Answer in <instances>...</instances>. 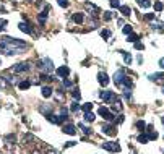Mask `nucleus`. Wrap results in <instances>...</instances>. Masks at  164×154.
Returning a JSON list of instances; mask_svg holds the SVG:
<instances>
[{
  "label": "nucleus",
  "mask_w": 164,
  "mask_h": 154,
  "mask_svg": "<svg viewBox=\"0 0 164 154\" xmlns=\"http://www.w3.org/2000/svg\"><path fill=\"white\" fill-rule=\"evenodd\" d=\"M26 49H28V44L20 41V39H15V37L5 36L3 39H0V52L3 55L21 54L23 50H26Z\"/></svg>",
  "instance_id": "obj_1"
},
{
  "label": "nucleus",
  "mask_w": 164,
  "mask_h": 154,
  "mask_svg": "<svg viewBox=\"0 0 164 154\" xmlns=\"http://www.w3.org/2000/svg\"><path fill=\"white\" fill-rule=\"evenodd\" d=\"M97 114H99L104 120H107V122H114V120H115L114 112L109 110L107 107H99V109H97Z\"/></svg>",
  "instance_id": "obj_2"
},
{
  "label": "nucleus",
  "mask_w": 164,
  "mask_h": 154,
  "mask_svg": "<svg viewBox=\"0 0 164 154\" xmlns=\"http://www.w3.org/2000/svg\"><path fill=\"white\" fill-rule=\"evenodd\" d=\"M127 78H128V76L125 75L124 70H117L115 75H114V83H115V86H117V88H120V86L125 83V80H127Z\"/></svg>",
  "instance_id": "obj_3"
},
{
  "label": "nucleus",
  "mask_w": 164,
  "mask_h": 154,
  "mask_svg": "<svg viewBox=\"0 0 164 154\" xmlns=\"http://www.w3.org/2000/svg\"><path fill=\"white\" fill-rule=\"evenodd\" d=\"M99 96H101V99L104 101L106 104H112V102L117 99V96H115L114 91H101Z\"/></svg>",
  "instance_id": "obj_4"
},
{
  "label": "nucleus",
  "mask_w": 164,
  "mask_h": 154,
  "mask_svg": "<svg viewBox=\"0 0 164 154\" xmlns=\"http://www.w3.org/2000/svg\"><path fill=\"white\" fill-rule=\"evenodd\" d=\"M12 70H13L15 73H25V72H29V70H31V63H29V62H21V63H16Z\"/></svg>",
  "instance_id": "obj_5"
},
{
  "label": "nucleus",
  "mask_w": 164,
  "mask_h": 154,
  "mask_svg": "<svg viewBox=\"0 0 164 154\" xmlns=\"http://www.w3.org/2000/svg\"><path fill=\"white\" fill-rule=\"evenodd\" d=\"M39 67L44 70L46 73H50V72H54V63H52V60L50 59H44V60H41L39 62Z\"/></svg>",
  "instance_id": "obj_6"
},
{
  "label": "nucleus",
  "mask_w": 164,
  "mask_h": 154,
  "mask_svg": "<svg viewBox=\"0 0 164 154\" xmlns=\"http://www.w3.org/2000/svg\"><path fill=\"white\" fill-rule=\"evenodd\" d=\"M102 148L106 151H111V152H119L120 151V144L117 141H109V143H102Z\"/></svg>",
  "instance_id": "obj_7"
},
{
  "label": "nucleus",
  "mask_w": 164,
  "mask_h": 154,
  "mask_svg": "<svg viewBox=\"0 0 164 154\" xmlns=\"http://www.w3.org/2000/svg\"><path fill=\"white\" fill-rule=\"evenodd\" d=\"M102 132H104L106 135H109V136H115V135H117V128L112 127V125L104 123V125H102Z\"/></svg>",
  "instance_id": "obj_8"
},
{
  "label": "nucleus",
  "mask_w": 164,
  "mask_h": 154,
  "mask_svg": "<svg viewBox=\"0 0 164 154\" xmlns=\"http://www.w3.org/2000/svg\"><path fill=\"white\" fill-rule=\"evenodd\" d=\"M57 75L60 78H68L70 76V68L67 67V65H62V67L57 68Z\"/></svg>",
  "instance_id": "obj_9"
},
{
  "label": "nucleus",
  "mask_w": 164,
  "mask_h": 154,
  "mask_svg": "<svg viewBox=\"0 0 164 154\" xmlns=\"http://www.w3.org/2000/svg\"><path fill=\"white\" fill-rule=\"evenodd\" d=\"M18 28H20L23 32H26V34H34V29H32V26H29L26 21H21L20 25H18Z\"/></svg>",
  "instance_id": "obj_10"
},
{
  "label": "nucleus",
  "mask_w": 164,
  "mask_h": 154,
  "mask_svg": "<svg viewBox=\"0 0 164 154\" xmlns=\"http://www.w3.org/2000/svg\"><path fill=\"white\" fill-rule=\"evenodd\" d=\"M97 81H99L101 86H107L109 85V76H107L104 72H99V75H97Z\"/></svg>",
  "instance_id": "obj_11"
},
{
  "label": "nucleus",
  "mask_w": 164,
  "mask_h": 154,
  "mask_svg": "<svg viewBox=\"0 0 164 154\" xmlns=\"http://www.w3.org/2000/svg\"><path fill=\"white\" fill-rule=\"evenodd\" d=\"M85 5H86V8H88V10H90L91 12V15L93 16H96V15H99V7H96V5H93V3H90V2H86L85 3Z\"/></svg>",
  "instance_id": "obj_12"
},
{
  "label": "nucleus",
  "mask_w": 164,
  "mask_h": 154,
  "mask_svg": "<svg viewBox=\"0 0 164 154\" xmlns=\"http://www.w3.org/2000/svg\"><path fill=\"white\" fill-rule=\"evenodd\" d=\"M63 133H67V135H75L77 133V128H75V125L72 123H67V125H63Z\"/></svg>",
  "instance_id": "obj_13"
},
{
  "label": "nucleus",
  "mask_w": 164,
  "mask_h": 154,
  "mask_svg": "<svg viewBox=\"0 0 164 154\" xmlns=\"http://www.w3.org/2000/svg\"><path fill=\"white\" fill-rule=\"evenodd\" d=\"M72 20H73L75 23H77V25H81L83 20H85V15H83V13H73Z\"/></svg>",
  "instance_id": "obj_14"
},
{
  "label": "nucleus",
  "mask_w": 164,
  "mask_h": 154,
  "mask_svg": "<svg viewBox=\"0 0 164 154\" xmlns=\"http://www.w3.org/2000/svg\"><path fill=\"white\" fill-rule=\"evenodd\" d=\"M47 120H49L50 123H57V125L62 123V119L57 117V115H54V114H49V115H47Z\"/></svg>",
  "instance_id": "obj_15"
},
{
  "label": "nucleus",
  "mask_w": 164,
  "mask_h": 154,
  "mask_svg": "<svg viewBox=\"0 0 164 154\" xmlns=\"http://www.w3.org/2000/svg\"><path fill=\"white\" fill-rule=\"evenodd\" d=\"M52 88H50V86H43V89H41V92H43V96L44 97H50V96H52Z\"/></svg>",
  "instance_id": "obj_16"
},
{
  "label": "nucleus",
  "mask_w": 164,
  "mask_h": 154,
  "mask_svg": "<svg viewBox=\"0 0 164 154\" xmlns=\"http://www.w3.org/2000/svg\"><path fill=\"white\" fill-rule=\"evenodd\" d=\"M149 80L151 81H158V80H164V72H161V73H153V75H149Z\"/></svg>",
  "instance_id": "obj_17"
},
{
  "label": "nucleus",
  "mask_w": 164,
  "mask_h": 154,
  "mask_svg": "<svg viewBox=\"0 0 164 154\" xmlns=\"http://www.w3.org/2000/svg\"><path fill=\"white\" fill-rule=\"evenodd\" d=\"M47 12H49V7L46 8V12H41V13H39V25H41V26H43L44 21L47 20Z\"/></svg>",
  "instance_id": "obj_18"
},
{
  "label": "nucleus",
  "mask_w": 164,
  "mask_h": 154,
  "mask_svg": "<svg viewBox=\"0 0 164 154\" xmlns=\"http://www.w3.org/2000/svg\"><path fill=\"white\" fill-rule=\"evenodd\" d=\"M112 109L117 110V112L122 110V102H120V99H115L114 102H112Z\"/></svg>",
  "instance_id": "obj_19"
},
{
  "label": "nucleus",
  "mask_w": 164,
  "mask_h": 154,
  "mask_svg": "<svg viewBox=\"0 0 164 154\" xmlns=\"http://www.w3.org/2000/svg\"><path fill=\"white\" fill-rule=\"evenodd\" d=\"M138 5L142 8H149L151 7V0H138Z\"/></svg>",
  "instance_id": "obj_20"
},
{
  "label": "nucleus",
  "mask_w": 164,
  "mask_h": 154,
  "mask_svg": "<svg viewBox=\"0 0 164 154\" xmlns=\"http://www.w3.org/2000/svg\"><path fill=\"white\" fill-rule=\"evenodd\" d=\"M60 119H62V122H67V120H68V110H67V107H62V114H60Z\"/></svg>",
  "instance_id": "obj_21"
},
{
  "label": "nucleus",
  "mask_w": 164,
  "mask_h": 154,
  "mask_svg": "<svg viewBox=\"0 0 164 154\" xmlns=\"http://www.w3.org/2000/svg\"><path fill=\"white\" fill-rule=\"evenodd\" d=\"M78 127H80V130H81V132L85 133V135H91V128H90V127H86V125H83V122L80 123Z\"/></svg>",
  "instance_id": "obj_22"
},
{
  "label": "nucleus",
  "mask_w": 164,
  "mask_h": 154,
  "mask_svg": "<svg viewBox=\"0 0 164 154\" xmlns=\"http://www.w3.org/2000/svg\"><path fill=\"white\" fill-rule=\"evenodd\" d=\"M120 12H122V15H124V16H130V7L120 5Z\"/></svg>",
  "instance_id": "obj_23"
},
{
  "label": "nucleus",
  "mask_w": 164,
  "mask_h": 154,
  "mask_svg": "<svg viewBox=\"0 0 164 154\" xmlns=\"http://www.w3.org/2000/svg\"><path fill=\"white\" fill-rule=\"evenodd\" d=\"M122 32H124V34H132V32H133V28L132 26H130V25H125L124 28H122Z\"/></svg>",
  "instance_id": "obj_24"
},
{
  "label": "nucleus",
  "mask_w": 164,
  "mask_h": 154,
  "mask_svg": "<svg viewBox=\"0 0 164 154\" xmlns=\"http://www.w3.org/2000/svg\"><path fill=\"white\" fill-rule=\"evenodd\" d=\"M122 54H124V59H125V65L132 63V55H130L128 52H125V50H122Z\"/></svg>",
  "instance_id": "obj_25"
},
{
  "label": "nucleus",
  "mask_w": 164,
  "mask_h": 154,
  "mask_svg": "<svg viewBox=\"0 0 164 154\" xmlns=\"http://www.w3.org/2000/svg\"><path fill=\"white\" fill-rule=\"evenodd\" d=\"M124 96L125 99H132V88H124Z\"/></svg>",
  "instance_id": "obj_26"
},
{
  "label": "nucleus",
  "mask_w": 164,
  "mask_h": 154,
  "mask_svg": "<svg viewBox=\"0 0 164 154\" xmlns=\"http://www.w3.org/2000/svg\"><path fill=\"white\" fill-rule=\"evenodd\" d=\"M72 96H73V99H80V97H81V94H80V89H78V88H73V89H72Z\"/></svg>",
  "instance_id": "obj_27"
},
{
  "label": "nucleus",
  "mask_w": 164,
  "mask_h": 154,
  "mask_svg": "<svg viewBox=\"0 0 164 154\" xmlns=\"http://www.w3.org/2000/svg\"><path fill=\"white\" fill-rule=\"evenodd\" d=\"M85 120L86 122H93L94 120V114L93 112H85Z\"/></svg>",
  "instance_id": "obj_28"
},
{
  "label": "nucleus",
  "mask_w": 164,
  "mask_h": 154,
  "mask_svg": "<svg viewBox=\"0 0 164 154\" xmlns=\"http://www.w3.org/2000/svg\"><path fill=\"white\" fill-rule=\"evenodd\" d=\"M29 86H31V81H21L20 85H18V88H20V89H28Z\"/></svg>",
  "instance_id": "obj_29"
},
{
  "label": "nucleus",
  "mask_w": 164,
  "mask_h": 154,
  "mask_svg": "<svg viewBox=\"0 0 164 154\" xmlns=\"http://www.w3.org/2000/svg\"><path fill=\"white\" fill-rule=\"evenodd\" d=\"M137 128L140 130V132H145V128H146V123H145L143 120H138V122H137Z\"/></svg>",
  "instance_id": "obj_30"
},
{
  "label": "nucleus",
  "mask_w": 164,
  "mask_h": 154,
  "mask_svg": "<svg viewBox=\"0 0 164 154\" xmlns=\"http://www.w3.org/2000/svg\"><path fill=\"white\" fill-rule=\"evenodd\" d=\"M81 109H83V112H91L93 104H91V102H86V104H83V105H81Z\"/></svg>",
  "instance_id": "obj_31"
},
{
  "label": "nucleus",
  "mask_w": 164,
  "mask_h": 154,
  "mask_svg": "<svg viewBox=\"0 0 164 154\" xmlns=\"http://www.w3.org/2000/svg\"><path fill=\"white\" fill-rule=\"evenodd\" d=\"M138 39H140V37H138L137 34H133V32H132V34H128V37H127V41H128V42H137Z\"/></svg>",
  "instance_id": "obj_32"
},
{
  "label": "nucleus",
  "mask_w": 164,
  "mask_h": 154,
  "mask_svg": "<svg viewBox=\"0 0 164 154\" xmlns=\"http://www.w3.org/2000/svg\"><path fill=\"white\" fill-rule=\"evenodd\" d=\"M102 18H104V21H111L112 18H114V13H112V12H106Z\"/></svg>",
  "instance_id": "obj_33"
},
{
  "label": "nucleus",
  "mask_w": 164,
  "mask_h": 154,
  "mask_svg": "<svg viewBox=\"0 0 164 154\" xmlns=\"http://www.w3.org/2000/svg\"><path fill=\"white\" fill-rule=\"evenodd\" d=\"M46 154H59V151L54 149L52 146H46Z\"/></svg>",
  "instance_id": "obj_34"
},
{
  "label": "nucleus",
  "mask_w": 164,
  "mask_h": 154,
  "mask_svg": "<svg viewBox=\"0 0 164 154\" xmlns=\"http://www.w3.org/2000/svg\"><path fill=\"white\" fill-rule=\"evenodd\" d=\"M140 143H148L149 141V138H148V135H140V136L137 138Z\"/></svg>",
  "instance_id": "obj_35"
},
{
  "label": "nucleus",
  "mask_w": 164,
  "mask_h": 154,
  "mask_svg": "<svg viewBox=\"0 0 164 154\" xmlns=\"http://www.w3.org/2000/svg\"><path fill=\"white\" fill-rule=\"evenodd\" d=\"M162 8H164L162 2H156V3H154V12H162Z\"/></svg>",
  "instance_id": "obj_36"
},
{
  "label": "nucleus",
  "mask_w": 164,
  "mask_h": 154,
  "mask_svg": "<svg viewBox=\"0 0 164 154\" xmlns=\"http://www.w3.org/2000/svg\"><path fill=\"white\" fill-rule=\"evenodd\" d=\"M57 3H59V5L62 7V8H67V7L70 5V3H68V0H57Z\"/></svg>",
  "instance_id": "obj_37"
},
{
  "label": "nucleus",
  "mask_w": 164,
  "mask_h": 154,
  "mask_svg": "<svg viewBox=\"0 0 164 154\" xmlns=\"http://www.w3.org/2000/svg\"><path fill=\"white\" fill-rule=\"evenodd\" d=\"M15 135H10V136H5V141L8 143V144H13V141H15Z\"/></svg>",
  "instance_id": "obj_38"
},
{
  "label": "nucleus",
  "mask_w": 164,
  "mask_h": 154,
  "mask_svg": "<svg viewBox=\"0 0 164 154\" xmlns=\"http://www.w3.org/2000/svg\"><path fill=\"white\" fill-rule=\"evenodd\" d=\"M101 36L104 37V39H107V37H111V31L109 29H102L101 31Z\"/></svg>",
  "instance_id": "obj_39"
},
{
  "label": "nucleus",
  "mask_w": 164,
  "mask_h": 154,
  "mask_svg": "<svg viewBox=\"0 0 164 154\" xmlns=\"http://www.w3.org/2000/svg\"><path fill=\"white\" fill-rule=\"evenodd\" d=\"M111 7L112 8H120V2L119 0H111Z\"/></svg>",
  "instance_id": "obj_40"
},
{
  "label": "nucleus",
  "mask_w": 164,
  "mask_h": 154,
  "mask_svg": "<svg viewBox=\"0 0 164 154\" xmlns=\"http://www.w3.org/2000/svg\"><path fill=\"white\" fill-rule=\"evenodd\" d=\"M63 86H65V88H72V86H73V83L70 81L68 78H63Z\"/></svg>",
  "instance_id": "obj_41"
},
{
  "label": "nucleus",
  "mask_w": 164,
  "mask_h": 154,
  "mask_svg": "<svg viewBox=\"0 0 164 154\" xmlns=\"http://www.w3.org/2000/svg\"><path fill=\"white\" fill-rule=\"evenodd\" d=\"M133 44H135V49H138V50H143L145 49V45L140 42V41H137V42H133Z\"/></svg>",
  "instance_id": "obj_42"
},
{
  "label": "nucleus",
  "mask_w": 164,
  "mask_h": 154,
  "mask_svg": "<svg viewBox=\"0 0 164 154\" xmlns=\"http://www.w3.org/2000/svg\"><path fill=\"white\" fill-rule=\"evenodd\" d=\"M145 20H146V21L154 20V13H146V15H145Z\"/></svg>",
  "instance_id": "obj_43"
},
{
  "label": "nucleus",
  "mask_w": 164,
  "mask_h": 154,
  "mask_svg": "<svg viewBox=\"0 0 164 154\" xmlns=\"http://www.w3.org/2000/svg\"><path fill=\"white\" fill-rule=\"evenodd\" d=\"M7 25H8V23H7V20H2V21H0V31H3V29H5V28H7Z\"/></svg>",
  "instance_id": "obj_44"
},
{
  "label": "nucleus",
  "mask_w": 164,
  "mask_h": 154,
  "mask_svg": "<svg viewBox=\"0 0 164 154\" xmlns=\"http://www.w3.org/2000/svg\"><path fill=\"white\" fill-rule=\"evenodd\" d=\"M72 110H73V112L80 110V105H78V102H73V104H72Z\"/></svg>",
  "instance_id": "obj_45"
},
{
  "label": "nucleus",
  "mask_w": 164,
  "mask_h": 154,
  "mask_svg": "<svg viewBox=\"0 0 164 154\" xmlns=\"http://www.w3.org/2000/svg\"><path fill=\"white\" fill-rule=\"evenodd\" d=\"M124 115H117V119H115V123H122V122H124Z\"/></svg>",
  "instance_id": "obj_46"
},
{
  "label": "nucleus",
  "mask_w": 164,
  "mask_h": 154,
  "mask_svg": "<svg viewBox=\"0 0 164 154\" xmlns=\"http://www.w3.org/2000/svg\"><path fill=\"white\" fill-rule=\"evenodd\" d=\"M159 68H162V70H164V57H162V59H159Z\"/></svg>",
  "instance_id": "obj_47"
},
{
  "label": "nucleus",
  "mask_w": 164,
  "mask_h": 154,
  "mask_svg": "<svg viewBox=\"0 0 164 154\" xmlns=\"http://www.w3.org/2000/svg\"><path fill=\"white\" fill-rule=\"evenodd\" d=\"M75 144H77L75 141H70V143H67V144H65V148H68V146H75Z\"/></svg>",
  "instance_id": "obj_48"
},
{
  "label": "nucleus",
  "mask_w": 164,
  "mask_h": 154,
  "mask_svg": "<svg viewBox=\"0 0 164 154\" xmlns=\"http://www.w3.org/2000/svg\"><path fill=\"white\" fill-rule=\"evenodd\" d=\"M162 152H164V149H162Z\"/></svg>",
  "instance_id": "obj_49"
},
{
  "label": "nucleus",
  "mask_w": 164,
  "mask_h": 154,
  "mask_svg": "<svg viewBox=\"0 0 164 154\" xmlns=\"http://www.w3.org/2000/svg\"><path fill=\"white\" fill-rule=\"evenodd\" d=\"M137 2H138V0H137Z\"/></svg>",
  "instance_id": "obj_50"
}]
</instances>
